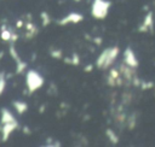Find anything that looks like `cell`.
<instances>
[{
	"instance_id": "cell-12",
	"label": "cell",
	"mask_w": 155,
	"mask_h": 147,
	"mask_svg": "<svg viewBox=\"0 0 155 147\" xmlns=\"http://www.w3.org/2000/svg\"><path fill=\"white\" fill-rule=\"evenodd\" d=\"M12 106H13V108L16 110V112H17L18 114H24V113L28 111V108H29V106H28L27 102L19 101V100L12 101Z\"/></svg>"
},
{
	"instance_id": "cell-16",
	"label": "cell",
	"mask_w": 155,
	"mask_h": 147,
	"mask_svg": "<svg viewBox=\"0 0 155 147\" xmlns=\"http://www.w3.org/2000/svg\"><path fill=\"white\" fill-rule=\"evenodd\" d=\"M136 123H137V114H136V112H133L130 116H127V120H126L127 129L128 130H133L136 128Z\"/></svg>"
},
{
	"instance_id": "cell-15",
	"label": "cell",
	"mask_w": 155,
	"mask_h": 147,
	"mask_svg": "<svg viewBox=\"0 0 155 147\" xmlns=\"http://www.w3.org/2000/svg\"><path fill=\"white\" fill-rule=\"evenodd\" d=\"M105 136L108 137V140H109L113 145L119 143V136H117V134H116L111 128H107V129H105Z\"/></svg>"
},
{
	"instance_id": "cell-25",
	"label": "cell",
	"mask_w": 155,
	"mask_h": 147,
	"mask_svg": "<svg viewBox=\"0 0 155 147\" xmlns=\"http://www.w3.org/2000/svg\"><path fill=\"white\" fill-rule=\"evenodd\" d=\"M92 41H93L97 46H101V45H102V42H103V39H102L101 36H96V37H93V39H92Z\"/></svg>"
},
{
	"instance_id": "cell-24",
	"label": "cell",
	"mask_w": 155,
	"mask_h": 147,
	"mask_svg": "<svg viewBox=\"0 0 155 147\" xmlns=\"http://www.w3.org/2000/svg\"><path fill=\"white\" fill-rule=\"evenodd\" d=\"M23 27H25V22H24L23 19H18V20L16 22V28H17V29H21V28H23Z\"/></svg>"
},
{
	"instance_id": "cell-11",
	"label": "cell",
	"mask_w": 155,
	"mask_h": 147,
	"mask_svg": "<svg viewBox=\"0 0 155 147\" xmlns=\"http://www.w3.org/2000/svg\"><path fill=\"white\" fill-rule=\"evenodd\" d=\"M17 120L13 116V113L6 108V107H2L0 110V124H5V123H10V122H15Z\"/></svg>"
},
{
	"instance_id": "cell-1",
	"label": "cell",
	"mask_w": 155,
	"mask_h": 147,
	"mask_svg": "<svg viewBox=\"0 0 155 147\" xmlns=\"http://www.w3.org/2000/svg\"><path fill=\"white\" fill-rule=\"evenodd\" d=\"M119 53H120V48L117 46H113V47H108L103 49L101 54L98 55V58L96 59V66L101 70L110 69L114 61L116 60Z\"/></svg>"
},
{
	"instance_id": "cell-3",
	"label": "cell",
	"mask_w": 155,
	"mask_h": 147,
	"mask_svg": "<svg viewBox=\"0 0 155 147\" xmlns=\"http://www.w3.org/2000/svg\"><path fill=\"white\" fill-rule=\"evenodd\" d=\"M111 2L109 0H93L91 7V14L96 19H104L108 16Z\"/></svg>"
},
{
	"instance_id": "cell-8",
	"label": "cell",
	"mask_w": 155,
	"mask_h": 147,
	"mask_svg": "<svg viewBox=\"0 0 155 147\" xmlns=\"http://www.w3.org/2000/svg\"><path fill=\"white\" fill-rule=\"evenodd\" d=\"M124 63L127 64V65L131 66V67H134V69H137L138 65H139L138 58L136 57L133 49H132L130 46L126 47V49L124 51Z\"/></svg>"
},
{
	"instance_id": "cell-17",
	"label": "cell",
	"mask_w": 155,
	"mask_h": 147,
	"mask_svg": "<svg viewBox=\"0 0 155 147\" xmlns=\"http://www.w3.org/2000/svg\"><path fill=\"white\" fill-rule=\"evenodd\" d=\"M8 53H10L11 58H12L15 61H18V60H21L19 53L17 52V48H16L15 43H11V42H10V46H8Z\"/></svg>"
},
{
	"instance_id": "cell-14",
	"label": "cell",
	"mask_w": 155,
	"mask_h": 147,
	"mask_svg": "<svg viewBox=\"0 0 155 147\" xmlns=\"http://www.w3.org/2000/svg\"><path fill=\"white\" fill-rule=\"evenodd\" d=\"M11 35H12V31L10 29H7L6 25H1V28H0V39L5 42H10Z\"/></svg>"
},
{
	"instance_id": "cell-28",
	"label": "cell",
	"mask_w": 155,
	"mask_h": 147,
	"mask_svg": "<svg viewBox=\"0 0 155 147\" xmlns=\"http://www.w3.org/2000/svg\"><path fill=\"white\" fill-rule=\"evenodd\" d=\"M38 111H39L40 114H44L45 111H46V104H41V105L39 106V108H38Z\"/></svg>"
},
{
	"instance_id": "cell-7",
	"label": "cell",
	"mask_w": 155,
	"mask_h": 147,
	"mask_svg": "<svg viewBox=\"0 0 155 147\" xmlns=\"http://www.w3.org/2000/svg\"><path fill=\"white\" fill-rule=\"evenodd\" d=\"M19 128V124L17 120L15 122H10V123H5V124H1V128H0V135H1V139H2V142H6L10 136L12 135V133Z\"/></svg>"
},
{
	"instance_id": "cell-18",
	"label": "cell",
	"mask_w": 155,
	"mask_h": 147,
	"mask_svg": "<svg viewBox=\"0 0 155 147\" xmlns=\"http://www.w3.org/2000/svg\"><path fill=\"white\" fill-rule=\"evenodd\" d=\"M40 19H41V25H42L44 28H46V27L51 23V17H50L48 12H46V11H42V12L40 13Z\"/></svg>"
},
{
	"instance_id": "cell-13",
	"label": "cell",
	"mask_w": 155,
	"mask_h": 147,
	"mask_svg": "<svg viewBox=\"0 0 155 147\" xmlns=\"http://www.w3.org/2000/svg\"><path fill=\"white\" fill-rule=\"evenodd\" d=\"M27 69H28V63L27 61H24L22 59L16 61V71H15L16 75H23L24 72L28 71Z\"/></svg>"
},
{
	"instance_id": "cell-31",
	"label": "cell",
	"mask_w": 155,
	"mask_h": 147,
	"mask_svg": "<svg viewBox=\"0 0 155 147\" xmlns=\"http://www.w3.org/2000/svg\"><path fill=\"white\" fill-rule=\"evenodd\" d=\"M4 54H5V53H4V51H0V59H2V58H4Z\"/></svg>"
},
{
	"instance_id": "cell-20",
	"label": "cell",
	"mask_w": 155,
	"mask_h": 147,
	"mask_svg": "<svg viewBox=\"0 0 155 147\" xmlns=\"http://www.w3.org/2000/svg\"><path fill=\"white\" fill-rule=\"evenodd\" d=\"M5 87H6V76L5 72H0V95L4 93Z\"/></svg>"
},
{
	"instance_id": "cell-4",
	"label": "cell",
	"mask_w": 155,
	"mask_h": 147,
	"mask_svg": "<svg viewBox=\"0 0 155 147\" xmlns=\"http://www.w3.org/2000/svg\"><path fill=\"white\" fill-rule=\"evenodd\" d=\"M105 81L108 87H121L125 84V80L121 76L119 67H110Z\"/></svg>"
},
{
	"instance_id": "cell-22",
	"label": "cell",
	"mask_w": 155,
	"mask_h": 147,
	"mask_svg": "<svg viewBox=\"0 0 155 147\" xmlns=\"http://www.w3.org/2000/svg\"><path fill=\"white\" fill-rule=\"evenodd\" d=\"M57 93H58V89H57L56 84H54V83H51V84H50V87H48V89H47V94H48V95L54 96Z\"/></svg>"
},
{
	"instance_id": "cell-21",
	"label": "cell",
	"mask_w": 155,
	"mask_h": 147,
	"mask_svg": "<svg viewBox=\"0 0 155 147\" xmlns=\"http://www.w3.org/2000/svg\"><path fill=\"white\" fill-rule=\"evenodd\" d=\"M154 87V82H150V81H142L140 82V89L145 90V89H150Z\"/></svg>"
},
{
	"instance_id": "cell-32",
	"label": "cell",
	"mask_w": 155,
	"mask_h": 147,
	"mask_svg": "<svg viewBox=\"0 0 155 147\" xmlns=\"http://www.w3.org/2000/svg\"><path fill=\"white\" fill-rule=\"evenodd\" d=\"M73 1H75V2H80L81 0H73Z\"/></svg>"
},
{
	"instance_id": "cell-2",
	"label": "cell",
	"mask_w": 155,
	"mask_h": 147,
	"mask_svg": "<svg viewBox=\"0 0 155 147\" xmlns=\"http://www.w3.org/2000/svg\"><path fill=\"white\" fill-rule=\"evenodd\" d=\"M45 83L44 77L35 70H28L25 72V84H27V90L29 95L35 93L38 89H40Z\"/></svg>"
},
{
	"instance_id": "cell-6",
	"label": "cell",
	"mask_w": 155,
	"mask_h": 147,
	"mask_svg": "<svg viewBox=\"0 0 155 147\" xmlns=\"http://www.w3.org/2000/svg\"><path fill=\"white\" fill-rule=\"evenodd\" d=\"M84 20V16L81 13H78V12H70L68 13L67 16L62 17L61 19L57 20V24L59 27H65L68 24H78L80 22Z\"/></svg>"
},
{
	"instance_id": "cell-27",
	"label": "cell",
	"mask_w": 155,
	"mask_h": 147,
	"mask_svg": "<svg viewBox=\"0 0 155 147\" xmlns=\"http://www.w3.org/2000/svg\"><path fill=\"white\" fill-rule=\"evenodd\" d=\"M22 131H23L24 135H30V134H31V130H30V128H29L28 125H24V127L22 128Z\"/></svg>"
},
{
	"instance_id": "cell-29",
	"label": "cell",
	"mask_w": 155,
	"mask_h": 147,
	"mask_svg": "<svg viewBox=\"0 0 155 147\" xmlns=\"http://www.w3.org/2000/svg\"><path fill=\"white\" fill-rule=\"evenodd\" d=\"M93 67H94V65H92V64H87V65L84 67V71H85V72H91V71L93 70Z\"/></svg>"
},
{
	"instance_id": "cell-5",
	"label": "cell",
	"mask_w": 155,
	"mask_h": 147,
	"mask_svg": "<svg viewBox=\"0 0 155 147\" xmlns=\"http://www.w3.org/2000/svg\"><path fill=\"white\" fill-rule=\"evenodd\" d=\"M119 70H120L121 76H122L124 80H125V84H126V86H131V84H132V80L137 76L136 69L128 66V65L125 64V63H122V64L119 65Z\"/></svg>"
},
{
	"instance_id": "cell-19",
	"label": "cell",
	"mask_w": 155,
	"mask_h": 147,
	"mask_svg": "<svg viewBox=\"0 0 155 147\" xmlns=\"http://www.w3.org/2000/svg\"><path fill=\"white\" fill-rule=\"evenodd\" d=\"M50 55L53 59H63V52L59 48H51L50 49Z\"/></svg>"
},
{
	"instance_id": "cell-10",
	"label": "cell",
	"mask_w": 155,
	"mask_h": 147,
	"mask_svg": "<svg viewBox=\"0 0 155 147\" xmlns=\"http://www.w3.org/2000/svg\"><path fill=\"white\" fill-rule=\"evenodd\" d=\"M25 39L27 40H31V39H34L36 35H38V33H39V28L33 23V20H28V22H25Z\"/></svg>"
},
{
	"instance_id": "cell-33",
	"label": "cell",
	"mask_w": 155,
	"mask_h": 147,
	"mask_svg": "<svg viewBox=\"0 0 155 147\" xmlns=\"http://www.w3.org/2000/svg\"><path fill=\"white\" fill-rule=\"evenodd\" d=\"M0 142H2V139H1V135H0Z\"/></svg>"
},
{
	"instance_id": "cell-30",
	"label": "cell",
	"mask_w": 155,
	"mask_h": 147,
	"mask_svg": "<svg viewBox=\"0 0 155 147\" xmlns=\"http://www.w3.org/2000/svg\"><path fill=\"white\" fill-rule=\"evenodd\" d=\"M63 61L64 64H68V65H71V57H63Z\"/></svg>"
},
{
	"instance_id": "cell-9",
	"label": "cell",
	"mask_w": 155,
	"mask_h": 147,
	"mask_svg": "<svg viewBox=\"0 0 155 147\" xmlns=\"http://www.w3.org/2000/svg\"><path fill=\"white\" fill-rule=\"evenodd\" d=\"M153 27H154V14L153 12H148L142 22V24L139 25L138 28V31L139 33H147L148 30H151L153 31Z\"/></svg>"
},
{
	"instance_id": "cell-26",
	"label": "cell",
	"mask_w": 155,
	"mask_h": 147,
	"mask_svg": "<svg viewBox=\"0 0 155 147\" xmlns=\"http://www.w3.org/2000/svg\"><path fill=\"white\" fill-rule=\"evenodd\" d=\"M18 37H19V36H18L16 33H13V31H12V35H11V40H10V42H11V43H16V42H17V40H18Z\"/></svg>"
},
{
	"instance_id": "cell-23",
	"label": "cell",
	"mask_w": 155,
	"mask_h": 147,
	"mask_svg": "<svg viewBox=\"0 0 155 147\" xmlns=\"http://www.w3.org/2000/svg\"><path fill=\"white\" fill-rule=\"evenodd\" d=\"M70 57H71V65L78 66L80 64V55L78 53H73V55H70Z\"/></svg>"
}]
</instances>
